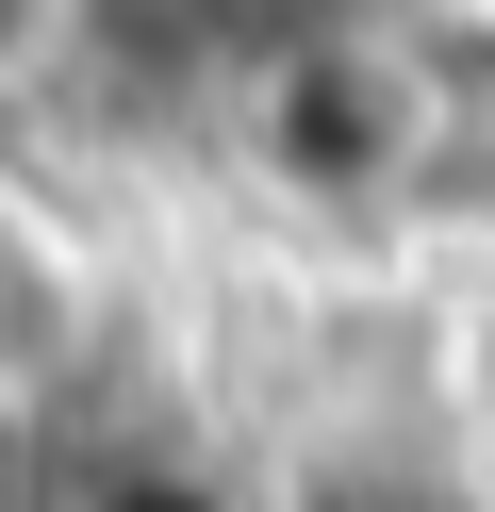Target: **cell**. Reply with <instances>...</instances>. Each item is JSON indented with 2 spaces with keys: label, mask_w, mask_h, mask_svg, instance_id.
Returning <instances> with one entry per match:
<instances>
[{
  "label": "cell",
  "mask_w": 495,
  "mask_h": 512,
  "mask_svg": "<svg viewBox=\"0 0 495 512\" xmlns=\"http://www.w3.org/2000/svg\"><path fill=\"white\" fill-rule=\"evenodd\" d=\"M347 17H380V0H83V34L99 67L132 83H198V100H248L264 67H297V50H330Z\"/></svg>",
  "instance_id": "obj_1"
},
{
  "label": "cell",
  "mask_w": 495,
  "mask_h": 512,
  "mask_svg": "<svg viewBox=\"0 0 495 512\" xmlns=\"http://www.w3.org/2000/svg\"><path fill=\"white\" fill-rule=\"evenodd\" d=\"M281 512H495L462 463H429V446H363V463H314Z\"/></svg>",
  "instance_id": "obj_3"
},
{
  "label": "cell",
  "mask_w": 495,
  "mask_h": 512,
  "mask_svg": "<svg viewBox=\"0 0 495 512\" xmlns=\"http://www.w3.org/2000/svg\"><path fill=\"white\" fill-rule=\"evenodd\" d=\"M99 248L66 232L50 199H33V182H0V413H66L83 397V364H99Z\"/></svg>",
  "instance_id": "obj_2"
},
{
  "label": "cell",
  "mask_w": 495,
  "mask_h": 512,
  "mask_svg": "<svg viewBox=\"0 0 495 512\" xmlns=\"http://www.w3.org/2000/svg\"><path fill=\"white\" fill-rule=\"evenodd\" d=\"M66 34H83V0H0V83H17L33 50H66Z\"/></svg>",
  "instance_id": "obj_4"
}]
</instances>
